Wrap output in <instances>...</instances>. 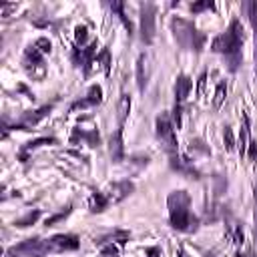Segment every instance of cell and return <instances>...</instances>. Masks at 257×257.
<instances>
[{"label":"cell","mask_w":257,"mask_h":257,"mask_svg":"<svg viewBox=\"0 0 257 257\" xmlns=\"http://www.w3.org/2000/svg\"><path fill=\"white\" fill-rule=\"evenodd\" d=\"M225 96H227V83L221 81V83H217V86H215L213 103H211L213 111H219V107H221V105H223V101H225Z\"/></svg>","instance_id":"27"},{"label":"cell","mask_w":257,"mask_h":257,"mask_svg":"<svg viewBox=\"0 0 257 257\" xmlns=\"http://www.w3.org/2000/svg\"><path fill=\"white\" fill-rule=\"evenodd\" d=\"M177 257H191V255L185 251V247H183V245H179V247H177Z\"/></svg>","instance_id":"42"},{"label":"cell","mask_w":257,"mask_h":257,"mask_svg":"<svg viewBox=\"0 0 257 257\" xmlns=\"http://www.w3.org/2000/svg\"><path fill=\"white\" fill-rule=\"evenodd\" d=\"M169 223L179 233H195L199 229V219L191 209V195L185 189H175L167 197Z\"/></svg>","instance_id":"2"},{"label":"cell","mask_w":257,"mask_h":257,"mask_svg":"<svg viewBox=\"0 0 257 257\" xmlns=\"http://www.w3.org/2000/svg\"><path fill=\"white\" fill-rule=\"evenodd\" d=\"M247 159L251 163H257V139H251L249 141V147H247Z\"/></svg>","instance_id":"36"},{"label":"cell","mask_w":257,"mask_h":257,"mask_svg":"<svg viewBox=\"0 0 257 257\" xmlns=\"http://www.w3.org/2000/svg\"><path fill=\"white\" fill-rule=\"evenodd\" d=\"M109 199L105 195V191H92L90 193V197H88V211L90 213H103L107 207H109Z\"/></svg>","instance_id":"20"},{"label":"cell","mask_w":257,"mask_h":257,"mask_svg":"<svg viewBox=\"0 0 257 257\" xmlns=\"http://www.w3.org/2000/svg\"><path fill=\"white\" fill-rule=\"evenodd\" d=\"M71 213H73V203H69L67 207H62L60 211H56V213L48 215V217L44 219V223H43V225H44L46 229H50V227H54V225H58L60 221H64V219H67Z\"/></svg>","instance_id":"24"},{"label":"cell","mask_w":257,"mask_h":257,"mask_svg":"<svg viewBox=\"0 0 257 257\" xmlns=\"http://www.w3.org/2000/svg\"><path fill=\"white\" fill-rule=\"evenodd\" d=\"M227 237L231 239V243H235V245H243V243H245L243 225H241V223H235V225H233V229H227Z\"/></svg>","instance_id":"29"},{"label":"cell","mask_w":257,"mask_h":257,"mask_svg":"<svg viewBox=\"0 0 257 257\" xmlns=\"http://www.w3.org/2000/svg\"><path fill=\"white\" fill-rule=\"evenodd\" d=\"M163 249L159 245H151V247H145V257H161Z\"/></svg>","instance_id":"39"},{"label":"cell","mask_w":257,"mask_h":257,"mask_svg":"<svg viewBox=\"0 0 257 257\" xmlns=\"http://www.w3.org/2000/svg\"><path fill=\"white\" fill-rule=\"evenodd\" d=\"M128 239H131V231H127V229H113L101 237H96L94 239V245L96 247H103L107 243H117L119 247H125L128 243Z\"/></svg>","instance_id":"18"},{"label":"cell","mask_w":257,"mask_h":257,"mask_svg":"<svg viewBox=\"0 0 257 257\" xmlns=\"http://www.w3.org/2000/svg\"><path fill=\"white\" fill-rule=\"evenodd\" d=\"M253 235H255V241H257V205L253 209Z\"/></svg>","instance_id":"41"},{"label":"cell","mask_w":257,"mask_h":257,"mask_svg":"<svg viewBox=\"0 0 257 257\" xmlns=\"http://www.w3.org/2000/svg\"><path fill=\"white\" fill-rule=\"evenodd\" d=\"M54 109V103H46L35 111H24L20 115L18 121H14L12 125H8V121L4 119V125H2V139H8V131H35V127L44 121Z\"/></svg>","instance_id":"4"},{"label":"cell","mask_w":257,"mask_h":257,"mask_svg":"<svg viewBox=\"0 0 257 257\" xmlns=\"http://www.w3.org/2000/svg\"><path fill=\"white\" fill-rule=\"evenodd\" d=\"M137 86L139 92H145L147 88V54L141 52L137 58Z\"/></svg>","instance_id":"22"},{"label":"cell","mask_w":257,"mask_h":257,"mask_svg":"<svg viewBox=\"0 0 257 257\" xmlns=\"http://www.w3.org/2000/svg\"><path fill=\"white\" fill-rule=\"evenodd\" d=\"M245 8H247V16H249V22H251V28H253L255 41H257V0H253V2H247Z\"/></svg>","instance_id":"31"},{"label":"cell","mask_w":257,"mask_h":257,"mask_svg":"<svg viewBox=\"0 0 257 257\" xmlns=\"http://www.w3.org/2000/svg\"><path fill=\"white\" fill-rule=\"evenodd\" d=\"M123 128H125V127H117V131L109 137V155H111V161H113V163H121V161H125Z\"/></svg>","instance_id":"17"},{"label":"cell","mask_w":257,"mask_h":257,"mask_svg":"<svg viewBox=\"0 0 257 257\" xmlns=\"http://www.w3.org/2000/svg\"><path fill=\"white\" fill-rule=\"evenodd\" d=\"M171 32H173L175 43L183 50H193L195 54H199L205 48L207 35L201 32V30H197V26L191 20H185L181 16H173L171 18Z\"/></svg>","instance_id":"3"},{"label":"cell","mask_w":257,"mask_h":257,"mask_svg":"<svg viewBox=\"0 0 257 257\" xmlns=\"http://www.w3.org/2000/svg\"><path fill=\"white\" fill-rule=\"evenodd\" d=\"M69 143L71 145H79V143H85L88 145L90 149H99L101 147V133L99 128H83V127H75L71 131V137H69Z\"/></svg>","instance_id":"12"},{"label":"cell","mask_w":257,"mask_h":257,"mask_svg":"<svg viewBox=\"0 0 257 257\" xmlns=\"http://www.w3.org/2000/svg\"><path fill=\"white\" fill-rule=\"evenodd\" d=\"M96 48H99V41L94 39L88 46H83V48L73 46V50H71V62H73V67L81 69L85 79H88V77H90V71H92L94 58H96V54H99V50H96Z\"/></svg>","instance_id":"9"},{"label":"cell","mask_w":257,"mask_h":257,"mask_svg":"<svg viewBox=\"0 0 257 257\" xmlns=\"http://www.w3.org/2000/svg\"><path fill=\"white\" fill-rule=\"evenodd\" d=\"M243 43H245L243 24L237 16H233L227 30L217 35L211 41L209 50L215 52V54H221L225 60H227V71L229 73H237L239 67L243 64Z\"/></svg>","instance_id":"1"},{"label":"cell","mask_w":257,"mask_h":257,"mask_svg":"<svg viewBox=\"0 0 257 257\" xmlns=\"http://www.w3.org/2000/svg\"><path fill=\"white\" fill-rule=\"evenodd\" d=\"M133 193H135V183L128 181V179H123V181L111 183L107 187V191H105V195H107L111 205H117V203L125 201L128 195H133Z\"/></svg>","instance_id":"13"},{"label":"cell","mask_w":257,"mask_h":257,"mask_svg":"<svg viewBox=\"0 0 257 257\" xmlns=\"http://www.w3.org/2000/svg\"><path fill=\"white\" fill-rule=\"evenodd\" d=\"M255 75H257V41H255Z\"/></svg>","instance_id":"44"},{"label":"cell","mask_w":257,"mask_h":257,"mask_svg":"<svg viewBox=\"0 0 257 257\" xmlns=\"http://www.w3.org/2000/svg\"><path fill=\"white\" fill-rule=\"evenodd\" d=\"M155 135L163 145L167 155H175L179 153V141H177V133H175V125L171 119V113H161L155 119Z\"/></svg>","instance_id":"5"},{"label":"cell","mask_w":257,"mask_h":257,"mask_svg":"<svg viewBox=\"0 0 257 257\" xmlns=\"http://www.w3.org/2000/svg\"><path fill=\"white\" fill-rule=\"evenodd\" d=\"M16 92H22V94L26 96V99H30V101H37V94L32 92L24 83H18V85H16Z\"/></svg>","instance_id":"37"},{"label":"cell","mask_w":257,"mask_h":257,"mask_svg":"<svg viewBox=\"0 0 257 257\" xmlns=\"http://www.w3.org/2000/svg\"><path fill=\"white\" fill-rule=\"evenodd\" d=\"M103 103V88L99 85H90L86 94L83 99H77L69 105V113H75V111H83V109H92V107H99Z\"/></svg>","instance_id":"14"},{"label":"cell","mask_w":257,"mask_h":257,"mask_svg":"<svg viewBox=\"0 0 257 257\" xmlns=\"http://www.w3.org/2000/svg\"><path fill=\"white\" fill-rule=\"evenodd\" d=\"M205 83H207V71H203V73L199 75V79H197V94H199V96L205 92Z\"/></svg>","instance_id":"38"},{"label":"cell","mask_w":257,"mask_h":257,"mask_svg":"<svg viewBox=\"0 0 257 257\" xmlns=\"http://www.w3.org/2000/svg\"><path fill=\"white\" fill-rule=\"evenodd\" d=\"M249 141H251V119H249V115L243 111V115H241V131H239V139H237V149H239V155H241V157L247 155Z\"/></svg>","instance_id":"19"},{"label":"cell","mask_w":257,"mask_h":257,"mask_svg":"<svg viewBox=\"0 0 257 257\" xmlns=\"http://www.w3.org/2000/svg\"><path fill=\"white\" fill-rule=\"evenodd\" d=\"M99 249H101L103 257H119V245L117 243H107V245H103Z\"/></svg>","instance_id":"35"},{"label":"cell","mask_w":257,"mask_h":257,"mask_svg":"<svg viewBox=\"0 0 257 257\" xmlns=\"http://www.w3.org/2000/svg\"><path fill=\"white\" fill-rule=\"evenodd\" d=\"M32 44H35V46H37V48H39L44 56L52 52V43H50V39H46V37H39V39H37L35 43H32Z\"/></svg>","instance_id":"33"},{"label":"cell","mask_w":257,"mask_h":257,"mask_svg":"<svg viewBox=\"0 0 257 257\" xmlns=\"http://www.w3.org/2000/svg\"><path fill=\"white\" fill-rule=\"evenodd\" d=\"M32 26H37V28H48L52 26V22L48 18H41V20H32Z\"/></svg>","instance_id":"40"},{"label":"cell","mask_w":257,"mask_h":257,"mask_svg":"<svg viewBox=\"0 0 257 257\" xmlns=\"http://www.w3.org/2000/svg\"><path fill=\"white\" fill-rule=\"evenodd\" d=\"M48 245L52 253H64V251H77L81 247V237L75 233H56L48 237Z\"/></svg>","instance_id":"15"},{"label":"cell","mask_w":257,"mask_h":257,"mask_svg":"<svg viewBox=\"0 0 257 257\" xmlns=\"http://www.w3.org/2000/svg\"><path fill=\"white\" fill-rule=\"evenodd\" d=\"M169 167H171L173 171H177L179 175H183V177L195 179V181H199V179H201L199 169H197L195 165H193V161H191L187 155H181V153L169 155Z\"/></svg>","instance_id":"11"},{"label":"cell","mask_w":257,"mask_h":257,"mask_svg":"<svg viewBox=\"0 0 257 257\" xmlns=\"http://www.w3.org/2000/svg\"><path fill=\"white\" fill-rule=\"evenodd\" d=\"M43 217V209H35V211H28L24 217H20V219H14V227L16 229H26V227H30V225H35L39 219Z\"/></svg>","instance_id":"23"},{"label":"cell","mask_w":257,"mask_h":257,"mask_svg":"<svg viewBox=\"0 0 257 257\" xmlns=\"http://www.w3.org/2000/svg\"><path fill=\"white\" fill-rule=\"evenodd\" d=\"M141 24H139V39L143 44H153L155 41V20H157V6L153 2H141Z\"/></svg>","instance_id":"10"},{"label":"cell","mask_w":257,"mask_h":257,"mask_svg":"<svg viewBox=\"0 0 257 257\" xmlns=\"http://www.w3.org/2000/svg\"><path fill=\"white\" fill-rule=\"evenodd\" d=\"M223 145H225V151H227V153L235 151V147H237V143H235V135H233V128H231L229 125H225V127H223Z\"/></svg>","instance_id":"28"},{"label":"cell","mask_w":257,"mask_h":257,"mask_svg":"<svg viewBox=\"0 0 257 257\" xmlns=\"http://www.w3.org/2000/svg\"><path fill=\"white\" fill-rule=\"evenodd\" d=\"M235 257H255L253 253H243V251H235Z\"/></svg>","instance_id":"43"},{"label":"cell","mask_w":257,"mask_h":257,"mask_svg":"<svg viewBox=\"0 0 257 257\" xmlns=\"http://www.w3.org/2000/svg\"><path fill=\"white\" fill-rule=\"evenodd\" d=\"M86 39H88V26L86 24H79L75 28V46L83 48L85 43H86Z\"/></svg>","instance_id":"30"},{"label":"cell","mask_w":257,"mask_h":257,"mask_svg":"<svg viewBox=\"0 0 257 257\" xmlns=\"http://www.w3.org/2000/svg\"><path fill=\"white\" fill-rule=\"evenodd\" d=\"M109 8H111L113 12H117V14H119V20H121V22H123V26L127 28L128 37H133V35H135V26H133L131 18H128V16H127V12H125L127 4H125V2H109Z\"/></svg>","instance_id":"21"},{"label":"cell","mask_w":257,"mask_h":257,"mask_svg":"<svg viewBox=\"0 0 257 257\" xmlns=\"http://www.w3.org/2000/svg\"><path fill=\"white\" fill-rule=\"evenodd\" d=\"M189 151H199V153H203V155H211V149L205 147V143H203L201 139H191V141H189Z\"/></svg>","instance_id":"34"},{"label":"cell","mask_w":257,"mask_h":257,"mask_svg":"<svg viewBox=\"0 0 257 257\" xmlns=\"http://www.w3.org/2000/svg\"><path fill=\"white\" fill-rule=\"evenodd\" d=\"M128 111H131V94L123 92L121 101H119V127H125V121L128 117Z\"/></svg>","instance_id":"26"},{"label":"cell","mask_w":257,"mask_h":257,"mask_svg":"<svg viewBox=\"0 0 257 257\" xmlns=\"http://www.w3.org/2000/svg\"><path fill=\"white\" fill-rule=\"evenodd\" d=\"M193 88V79L185 73H181L175 81V105H173V111H171V119H173V125L175 128H181V123H183V111H185V103L189 99V92Z\"/></svg>","instance_id":"7"},{"label":"cell","mask_w":257,"mask_h":257,"mask_svg":"<svg viewBox=\"0 0 257 257\" xmlns=\"http://www.w3.org/2000/svg\"><path fill=\"white\" fill-rule=\"evenodd\" d=\"M48 255H52L48 239L28 237V239L12 245L10 249H6L4 257H48Z\"/></svg>","instance_id":"6"},{"label":"cell","mask_w":257,"mask_h":257,"mask_svg":"<svg viewBox=\"0 0 257 257\" xmlns=\"http://www.w3.org/2000/svg\"><path fill=\"white\" fill-rule=\"evenodd\" d=\"M22 69L26 71V75L32 81H43L46 77V64H44V54L35 46V44H28L22 52Z\"/></svg>","instance_id":"8"},{"label":"cell","mask_w":257,"mask_h":257,"mask_svg":"<svg viewBox=\"0 0 257 257\" xmlns=\"http://www.w3.org/2000/svg\"><path fill=\"white\" fill-rule=\"evenodd\" d=\"M94 64H101V69L105 71V75L111 77L113 58H111V48H109V46H103V48L99 50V54H96V58H94Z\"/></svg>","instance_id":"25"},{"label":"cell","mask_w":257,"mask_h":257,"mask_svg":"<svg viewBox=\"0 0 257 257\" xmlns=\"http://www.w3.org/2000/svg\"><path fill=\"white\" fill-rule=\"evenodd\" d=\"M44 145H58V139L56 137H39L35 141H26V143L20 145V149L16 153V159L20 161V163H28L32 151H37V149H41Z\"/></svg>","instance_id":"16"},{"label":"cell","mask_w":257,"mask_h":257,"mask_svg":"<svg viewBox=\"0 0 257 257\" xmlns=\"http://www.w3.org/2000/svg\"><path fill=\"white\" fill-rule=\"evenodd\" d=\"M189 10L193 14H199L203 10H215V2H211V0H203V2H191L189 4Z\"/></svg>","instance_id":"32"}]
</instances>
